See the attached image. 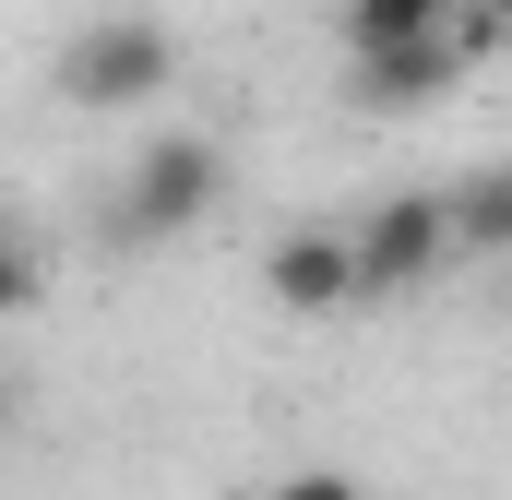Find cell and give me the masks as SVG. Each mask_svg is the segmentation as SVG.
<instances>
[{"label": "cell", "mask_w": 512, "mask_h": 500, "mask_svg": "<svg viewBox=\"0 0 512 500\" xmlns=\"http://www.w3.org/2000/svg\"><path fill=\"white\" fill-rule=\"evenodd\" d=\"M0 429H12V393H0Z\"/></svg>", "instance_id": "11"}, {"label": "cell", "mask_w": 512, "mask_h": 500, "mask_svg": "<svg viewBox=\"0 0 512 500\" xmlns=\"http://www.w3.org/2000/svg\"><path fill=\"white\" fill-rule=\"evenodd\" d=\"M36 298H48V262H36V250H24L12 227H0V322H24Z\"/></svg>", "instance_id": "9"}, {"label": "cell", "mask_w": 512, "mask_h": 500, "mask_svg": "<svg viewBox=\"0 0 512 500\" xmlns=\"http://www.w3.org/2000/svg\"><path fill=\"white\" fill-rule=\"evenodd\" d=\"M227 500H382V489L346 477V465H286V477H251V489H227Z\"/></svg>", "instance_id": "8"}, {"label": "cell", "mask_w": 512, "mask_h": 500, "mask_svg": "<svg viewBox=\"0 0 512 500\" xmlns=\"http://www.w3.org/2000/svg\"><path fill=\"white\" fill-rule=\"evenodd\" d=\"M489 36H501V48H512V0H489Z\"/></svg>", "instance_id": "10"}, {"label": "cell", "mask_w": 512, "mask_h": 500, "mask_svg": "<svg viewBox=\"0 0 512 500\" xmlns=\"http://www.w3.org/2000/svg\"><path fill=\"white\" fill-rule=\"evenodd\" d=\"M441 262H453V191H393V203L358 215V274H370V298L429 286Z\"/></svg>", "instance_id": "4"}, {"label": "cell", "mask_w": 512, "mask_h": 500, "mask_svg": "<svg viewBox=\"0 0 512 500\" xmlns=\"http://www.w3.org/2000/svg\"><path fill=\"white\" fill-rule=\"evenodd\" d=\"M262 298L298 310V322L358 310V298H370V274H358V227H286V239L262 250Z\"/></svg>", "instance_id": "5"}, {"label": "cell", "mask_w": 512, "mask_h": 500, "mask_svg": "<svg viewBox=\"0 0 512 500\" xmlns=\"http://www.w3.org/2000/svg\"><path fill=\"white\" fill-rule=\"evenodd\" d=\"M489 250H512V155L453 179V262H489Z\"/></svg>", "instance_id": "6"}, {"label": "cell", "mask_w": 512, "mask_h": 500, "mask_svg": "<svg viewBox=\"0 0 512 500\" xmlns=\"http://www.w3.org/2000/svg\"><path fill=\"white\" fill-rule=\"evenodd\" d=\"M453 12H465V0H346L334 36H346V48H405V36H441Z\"/></svg>", "instance_id": "7"}, {"label": "cell", "mask_w": 512, "mask_h": 500, "mask_svg": "<svg viewBox=\"0 0 512 500\" xmlns=\"http://www.w3.org/2000/svg\"><path fill=\"white\" fill-rule=\"evenodd\" d=\"M167 84H179V36H167L155 12H96V24H72L60 60H48V96L84 108V120H131V108H155Z\"/></svg>", "instance_id": "1"}, {"label": "cell", "mask_w": 512, "mask_h": 500, "mask_svg": "<svg viewBox=\"0 0 512 500\" xmlns=\"http://www.w3.org/2000/svg\"><path fill=\"white\" fill-rule=\"evenodd\" d=\"M477 48H501L489 12H453L441 36H405V48H346V108L358 120H417L477 72Z\"/></svg>", "instance_id": "3"}, {"label": "cell", "mask_w": 512, "mask_h": 500, "mask_svg": "<svg viewBox=\"0 0 512 500\" xmlns=\"http://www.w3.org/2000/svg\"><path fill=\"white\" fill-rule=\"evenodd\" d=\"M215 191H227V155L203 131H155L120 167V191H108V239L120 250H167V239H191L215 215Z\"/></svg>", "instance_id": "2"}]
</instances>
